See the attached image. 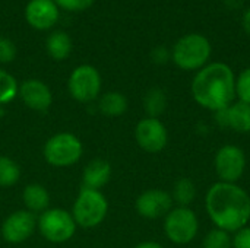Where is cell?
Wrapping results in <instances>:
<instances>
[{
    "instance_id": "9a60e30c",
    "label": "cell",
    "mask_w": 250,
    "mask_h": 248,
    "mask_svg": "<svg viewBox=\"0 0 250 248\" xmlns=\"http://www.w3.org/2000/svg\"><path fill=\"white\" fill-rule=\"evenodd\" d=\"M111 178V165L104 159L91 161L83 170V187L100 190Z\"/></svg>"
},
{
    "instance_id": "d4e9b609",
    "label": "cell",
    "mask_w": 250,
    "mask_h": 248,
    "mask_svg": "<svg viewBox=\"0 0 250 248\" xmlns=\"http://www.w3.org/2000/svg\"><path fill=\"white\" fill-rule=\"evenodd\" d=\"M236 98L250 105V66L236 77Z\"/></svg>"
},
{
    "instance_id": "3957f363",
    "label": "cell",
    "mask_w": 250,
    "mask_h": 248,
    "mask_svg": "<svg viewBox=\"0 0 250 248\" xmlns=\"http://www.w3.org/2000/svg\"><path fill=\"white\" fill-rule=\"evenodd\" d=\"M211 51V42L207 37L201 34H188L174 44L171 60L179 69L195 72L208 64Z\"/></svg>"
},
{
    "instance_id": "d6986e66",
    "label": "cell",
    "mask_w": 250,
    "mask_h": 248,
    "mask_svg": "<svg viewBox=\"0 0 250 248\" xmlns=\"http://www.w3.org/2000/svg\"><path fill=\"white\" fill-rule=\"evenodd\" d=\"M127 98L120 92H107L100 98L98 110L107 117H120L127 111Z\"/></svg>"
},
{
    "instance_id": "f546056e",
    "label": "cell",
    "mask_w": 250,
    "mask_h": 248,
    "mask_svg": "<svg viewBox=\"0 0 250 248\" xmlns=\"http://www.w3.org/2000/svg\"><path fill=\"white\" fill-rule=\"evenodd\" d=\"M242 25H243V29L250 35V7H248L243 13V18H242Z\"/></svg>"
},
{
    "instance_id": "44dd1931",
    "label": "cell",
    "mask_w": 250,
    "mask_h": 248,
    "mask_svg": "<svg viewBox=\"0 0 250 248\" xmlns=\"http://www.w3.org/2000/svg\"><path fill=\"white\" fill-rule=\"evenodd\" d=\"M171 197L173 202L177 203V206L189 208L196 199V184L188 177L179 178L173 187Z\"/></svg>"
},
{
    "instance_id": "ffe728a7",
    "label": "cell",
    "mask_w": 250,
    "mask_h": 248,
    "mask_svg": "<svg viewBox=\"0 0 250 248\" xmlns=\"http://www.w3.org/2000/svg\"><path fill=\"white\" fill-rule=\"evenodd\" d=\"M167 95L161 88H151L144 96V110L151 118H160L167 110Z\"/></svg>"
},
{
    "instance_id": "83f0119b",
    "label": "cell",
    "mask_w": 250,
    "mask_h": 248,
    "mask_svg": "<svg viewBox=\"0 0 250 248\" xmlns=\"http://www.w3.org/2000/svg\"><path fill=\"white\" fill-rule=\"evenodd\" d=\"M233 248H250V227H245L233 234Z\"/></svg>"
},
{
    "instance_id": "4fadbf2b",
    "label": "cell",
    "mask_w": 250,
    "mask_h": 248,
    "mask_svg": "<svg viewBox=\"0 0 250 248\" xmlns=\"http://www.w3.org/2000/svg\"><path fill=\"white\" fill-rule=\"evenodd\" d=\"M25 19L34 29H50L59 20V6L53 0H29L25 7Z\"/></svg>"
},
{
    "instance_id": "f1b7e54d",
    "label": "cell",
    "mask_w": 250,
    "mask_h": 248,
    "mask_svg": "<svg viewBox=\"0 0 250 248\" xmlns=\"http://www.w3.org/2000/svg\"><path fill=\"white\" fill-rule=\"evenodd\" d=\"M151 58H152V61L155 64H166L171 58V53L166 47L160 45V47H155L151 51Z\"/></svg>"
},
{
    "instance_id": "8992f818",
    "label": "cell",
    "mask_w": 250,
    "mask_h": 248,
    "mask_svg": "<svg viewBox=\"0 0 250 248\" xmlns=\"http://www.w3.org/2000/svg\"><path fill=\"white\" fill-rule=\"evenodd\" d=\"M45 161L56 168H67L75 165L82 156L81 140L67 132L51 136L44 145Z\"/></svg>"
},
{
    "instance_id": "cb8c5ba5",
    "label": "cell",
    "mask_w": 250,
    "mask_h": 248,
    "mask_svg": "<svg viewBox=\"0 0 250 248\" xmlns=\"http://www.w3.org/2000/svg\"><path fill=\"white\" fill-rule=\"evenodd\" d=\"M201 248H233V235L227 231L214 228L204 237Z\"/></svg>"
},
{
    "instance_id": "2e32d148",
    "label": "cell",
    "mask_w": 250,
    "mask_h": 248,
    "mask_svg": "<svg viewBox=\"0 0 250 248\" xmlns=\"http://www.w3.org/2000/svg\"><path fill=\"white\" fill-rule=\"evenodd\" d=\"M227 111V129L236 133L248 134L250 133V105L242 101H234Z\"/></svg>"
},
{
    "instance_id": "9c48e42d",
    "label": "cell",
    "mask_w": 250,
    "mask_h": 248,
    "mask_svg": "<svg viewBox=\"0 0 250 248\" xmlns=\"http://www.w3.org/2000/svg\"><path fill=\"white\" fill-rule=\"evenodd\" d=\"M70 95L79 102H92L101 92V76L91 64L78 66L67 82Z\"/></svg>"
},
{
    "instance_id": "ac0fdd59",
    "label": "cell",
    "mask_w": 250,
    "mask_h": 248,
    "mask_svg": "<svg viewBox=\"0 0 250 248\" xmlns=\"http://www.w3.org/2000/svg\"><path fill=\"white\" fill-rule=\"evenodd\" d=\"M45 48L51 58L62 61V60L67 58L72 51V39L66 32L54 31L48 35V38L45 41Z\"/></svg>"
},
{
    "instance_id": "277c9868",
    "label": "cell",
    "mask_w": 250,
    "mask_h": 248,
    "mask_svg": "<svg viewBox=\"0 0 250 248\" xmlns=\"http://www.w3.org/2000/svg\"><path fill=\"white\" fill-rule=\"evenodd\" d=\"M108 212V202L100 190L82 187L72 210L76 225L82 228H95L105 219Z\"/></svg>"
},
{
    "instance_id": "4dcf8cb0",
    "label": "cell",
    "mask_w": 250,
    "mask_h": 248,
    "mask_svg": "<svg viewBox=\"0 0 250 248\" xmlns=\"http://www.w3.org/2000/svg\"><path fill=\"white\" fill-rule=\"evenodd\" d=\"M135 248H164L160 243H155V241H144V243H139Z\"/></svg>"
},
{
    "instance_id": "ba28073f",
    "label": "cell",
    "mask_w": 250,
    "mask_h": 248,
    "mask_svg": "<svg viewBox=\"0 0 250 248\" xmlns=\"http://www.w3.org/2000/svg\"><path fill=\"white\" fill-rule=\"evenodd\" d=\"M246 153L237 145L221 146L214 158V170L218 181L237 184L246 171Z\"/></svg>"
},
{
    "instance_id": "30bf717a",
    "label": "cell",
    "mask_w": 250,
    "mask_h": 248,
    "mask_svg": "<svg viewBox=\"0 0 250 248\" xmlns=\"http://www.w3.org/2000/svg\"><path fill=\"white\" fill-rule=\"evenodd\" d=\"M135 139L146 153H160L168 143V130L160 118L145 117L135 127Z\"/></svg>"
},
{
    "instance_id": "7c38bea8",
    "label": "cell",
    "mask_w": 250,
    "mask_h": 248,
    "mask_svg": "<svg viewBox=\"0 0 250 248\" xmlns=\"http://www.w3.org/2000/svg\"><path fill=\"white\" fill-rule=\"evenodd\" d=\"M37 219L29 210H16L9 215L1 225V235L10 244L26 241L35 231Z\"/></svg>"
},
{
    "instance_id": "5bb4252c",
    "label": "cell",
    "mask_w": 250,
    "mask_h": 248,
    "mask_svg": "<svg viewBox=\"0 0 250 248\" xmlns=\"http://www.w3.org/2000/svg\"><path fill=\"white\" fill-rule=\"evenodd\" d=\"M18 95L21 96L22 102L32 111L44 113L50 108L53 102V95L50 88L38 80V79H28L19 86Z\"/></svg>"
},
{
    "instance_id": "e0dca14e",
    "label": "cell",
    "mask_w": 250,
    "mask_h": 248,
    "mask_svg": "<svg viewBox=\"0 0 250 248\" xmlns=\"http://www.w3.org/2000/svg\"><path fill=\"white\" fill-rule=\"evenodd\" d=\"M23 203L31 213H42L50 205V194L41 184H28L22 193Z\"/></svg>"
},
{
    "instance_id": "5b68a950",
    "label": "cell",
    "mask_w": 250,
    "mask_h": 248,
    "mask_svg": "<svg viewBox=\"0 0 250 248\" xmlns=\"http://www.w3.org/2000/svg\"><path fill=\"white\" fill-rule=\"evenodd\" d=\"M199 232V219L190 208L176 206L164 218V234L170 243L186 246Z\"/></svg>"
},
{
    "instance_id": "7a4b0ae2",
    "label": "cell",
    "mask_w": 250,
    "mask_h": 248,
    "mask_svg": "<svg viewBox=\"0 0 250 248\" xmlns=\"http://www.w3.org/2000/svg\"><path fill=\"white\" fill-rule=\"evenodd\" d=\"M190 92L199 107L211 113L224 110L236 99V75L226 63H209L195 75Z\"/></svg>"
},
{
    "instance_id": "8fae6325",
    "label": "cell",
    "mask_w": 250,
    "mask_h": 248,
    "mask_svg": "<svg viewBox=\"0 0 250 248\" xmlns=\"http://www.w3.org/2000/svg\"><path fill=\"white\" fill-rule=\"evenodd\" d=\"M135 209L138 215L145 219L166 218V215L173 209V197L166 190L149 189L138 196Z\"/></svg>"
},
{
    "instance_id": "7402d4cb",
    "label": "cell",
    "mask_w": 250,
    "mask_h": 248,
    "mask_svg": "<svg viewBox=\"0 0 250 248\" xmlns=\"http://www.w3.org/2000/svg\"><path fill=\"white\" fill-rule=\"evenodd\" d=\"M21 168L19 165L7 158L0 155V187H10L19 181Z\"/></svg>"
},
{
    "instance_id": "603a6c76",
    "label": "cell",
    "mask_w": 250,
    "mask_h": 248,
    "mask_svg": "<svg viewBox=\"0 0 250 248\" xmlns=\"http://www.w3.org/2000/svg\"><path fill=\"white\" fill-rule=\"evenodd\" d=\"M18 92H19V85L16 79L6 70L0 69V105L13 101L18 96Z\"/></svg>"
},
{
    "instance_id": "1f68e13d",
    "label": "cell",
    "mask_w": 250,
    "mask_h": 248,
    "mask_svg": "<svg viewBox=\"0 0 250 248\" xmlns=\"http://www.w3.org/2000/svg\"><path fill=\"white\" fill-rule=\"evenodd\" d=\"M226 3H227L231 9H236L239 4H242V0H226Z\"/></svg>"
},
{
    "instance_id": "4316f807",
    "label": "cell",
    "mask_w": 250,
    "mask_h": 248,
    "mask_svg": "<svg viewBox=\"0 0 250 248\" xmlns=\"http://www.w3.org/2000/svg\"><path fill=\"white\" fill-rule=\"evenodd\" d=\"M16 57V47L12 39L0 37V63H10Z\"/></svg>"
},
{
    "instance_id": "52a82bcc",
    "label": "cell",
    "mask_w": 250,
    "mask_h": 248,
    "mask_svg": "<svg viewBox=\"0 0 250 248\" xmlns=\"http://www.w3.org/2000/svg\"><path fill=\"white\" fill-rule=\"evenodd\" d=\"M37 227L41 235L50 243H66L76 231L72 213L64 209H47L37 221Z\"/></svg>"
},
{
    "instance_id": "484cf974",
    "label": "cell",
    "mask_w": 250,
    "mask_h": 248,
    "mask_svg": "<svg viewBox=\"0 0 250 248\" xmlns=\"http://www.w3.org/2000/svg\"><path fill=\"white\" fill-rule=\"evenodd\" d=\"M59 7L69 12H82L89 9L95 0H53Z\"/></svg>"
},
{
    "instance_id": "6da1fadb",
    "label": "cell",
    "mask_w": 250,
    "mask_h": 248,
    "mask_svg": "<svg viewBox=\"0 0 250 248\" xmlns=\"http://www.w3.org/2000/svg\"><path fill=\"white\" fill-rule=\"evenodd\" d=\"M205 210L215 228L234 234L249 225V193L239 184L217 181L207 191Z\"/></svg>"
}]
</instances>
